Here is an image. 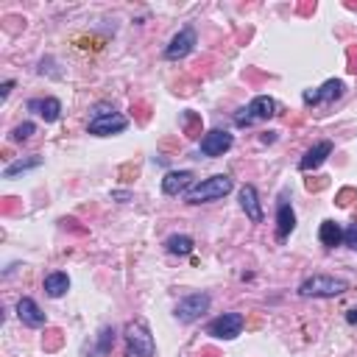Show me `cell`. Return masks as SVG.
Segmentation results:
<instances>
[{"label": "cell", "instance_id": "9c48e42d", "mask_svg": "<svg viewBox=\"0 0 357 357\" xmlns=\"http://www.w3.org/2000/svg\"><path fill=\"white\" fill-rule=\"evenodd\" d=\"M126 128H128V120L123 114H117V112L100 114V117H89V123H86V131L95 134V137H112V134H120Z\"/></svg>", "mask_w": 357, "mask_h": 357}, {"label": "cell", "instance_id": "603a6c76", "mask_svg": "<svg viewBox=\"0 0 357 357\" xmlns=\"http://www.w3.org/2000/svg\"><path fill=\"white\" fill-rule=\"evenodd\" d=\"M112 343H114V329H109V326H106V329L100 332V343H98V351H100V354H106Z\"/></svg>", "mask_w": 357, "mask_h": 357}, {"label": "cell", "instance_id": "7a4b0ae2", "mask_svg": "<svg viewBox=\"0 0 357 357\" xmlns=\"http://www.w3.org/2000/svg\"><path fill=\"white\" fill-rule=\"evenodd\" d=\"M231 190H234L231 176L218 173V176H209V178L192 184V187L184 192V198H187V204H209V201H220V198L229 195Z\"/></svg>", "mask_w": 357, "mask_h": 357}, {"label": "cell", "instance_id": "3957f363", "mask_svg": "<svg viewBox=\"0 0 357 357\" xmlns=\"http://www.w3.org/2000/svg\"><path fill=\"white\" fill-rule=\"evenodd\" d=\"M349 290V282L340 279V276H326V273H315V276H307L301 284H298V296L304 298H335V296H343Z\"/></svg>", "mask_w": 357, "mask_h": 357}, {"label": "cell", "instance_id": "e0dca14e", "mask_svg": "<svg viewBox=\"0 0 357 357\" xmlns=\"http://www.w3.org/2000/svg\"><path fill=\"white\" fill-rule=\"evenodd\" d=\"M42 287H45V293H47L50 298H61V296L70 290V276H67V273H61V271H53V273H47V276H45Z\"/></svg>", "mask_w": 357, "mask_h": 357}, {"label": "cell", "instance_id": "277c9868", "mask_svg": "<svg viewBox=\"0 0 357 357\" xmlns=\"http://www.w3.org/2000/svg\"><path fill=\"white\" fill-rule=\"evenodd\" d=\"M276 114V100L273 98H268V95H257L245 109H240L237 114H234V126H251V123H257V120H271Z\"/></svg>", "mask_w": 357, "mask_h": 357}, {"label": "cell", "instance_id": "cb8c5ba5", "mask_svg": "<svg viewBox=\"0 0 357 357\" xmlns=\"http://www.w3.org/2000/svg\"><path fill=\"white\" fill-rule=\"evenodd\" d=\"M11 89H14V81H3V86H0V98H8Z\"/></svg>", "mask_w": 357, "mask_h": 357}, {"label": "cell", "instance_id": "6da1fadb", "mask_svg": "<svg viewBox=\"0 0 357 357\" xmlns=\"http://www.w3.org/2000/svg\"><path fill=\"white\" fill-rule=\"evenodd\" d=\"M123 337H126V357H156V343L145 318L128 321Z\"/></svg>", "mask_w": 357, "mask_h": 357}, {"label": "cell", "instance_id": "9a60e30c", "mask_svg": "<svg viewBox=\"0 0 357 357\" xmlns=\"http://www.w3.org/2000/svg\"><path fill=\"white\" fill-rule=\"evenodd\" d=\"M17 315H20V321L25 324V326H45V312L39 310V304L31 298V296H22L20 301H17Z\"/></svg>", "mask_w": 357, "mask_h": 357}, {"label": "cell", "instance_id": "ba28073f", "mask_svg": "<svg viewBox=\"0 0 357 357\" xmlns=\"http://www.w3.org/2000/svg\"><path fill=\"white\" fill-rule=\"evenodd\" d=\"M340 95H343V81L340 78H329L318 89H304L301 100H304V106H318V103H332Z\"/></svg>", "mask_w": 357, "mask_h": 357}, {"label": "cell", "instance_id": "30bf717a", "mask_svg": "<svg viewBox=\"0 0 357 357\" xmlns=\"http://www.w3.org/2000/svg\"><path fill=\"white\" fill-rule=\"evenodd\" d=\"M231 145H234V137H231L229 131L212 128V131H206L204 139H201V153H204V156H223Z\"/></svg>", "mask_w": 357, "mask_h": 357}, {"label": "cell", "instance_id": "d6986e66", "mask_svg": "<svg viewBox=\"0 0 357 357\" xmlns=\"http://www.w3.org/2000/svg\"><path fill=\"white\" fill-rule=\"evenodd\" d=\"M192 237L190 234H170L167 240H165V248L170 251V254H178V257H187V254H192Z\"/></svg>", "mask_w": 357, "mask_h": 357}, {"label": "cell", "instance_id": "52a82bcc", "mask_svg": "<svg viewBox=\"0 0 357 357\" xmlns=\"http://www.w3.org/2000/svg\"><path fill=\"white\" fill-rule=\"evenodd\" d=\"M195 42H198L195 28H192V25H184V28H181L178 33H173V39L167 42V47H165V59L178 61V59L190 56V53H192V47H195Z\"/></svg>", "mask_w": 357, "mask_h": 357}, {"label": "cell", "instance_id": "ac0fdd59", "mask_svg": "<svg viewBox=\"0 0 357 357\" xmlns=\"http://www.w3.org/2000/svg\"><path fill=\"white\" fill-rule=\"evenodd\" d=\"M318 237H321V243H324L326 248H335V245L343 243V229H340V223H335V220H324L321 229H318Z\"/></svg>", "mask_w": 357, "mask_h": 357}, {"label": "cell", "instance_id": "8fae6325", "mask_svg": "<svg viewBox=\"0 0 357 357\" xmlns=\"http://www.w3.org/2000/svg\"><path fill=\"white\" fill-rule=\"evenodd\" d=\"M240 206H243V212H245V218L251 220V223H262V204H259V192H257V187L254 184H243L240 187Z\"/></svg>", "mask_w": 357, "mask_h": 357}, {"label": "cell", "instance_id": "d4e9b609", "mask_svg": "<svg viewBox=\"0 0 357 357\" xmlns=\"http://www.w3.org/2000/svg\"><path fill=\"white\" fill-rule=\"evenodd\" d=\"M346 321H349V324H357V307H354V310H349V312H346Z\"/></svg>", "mask_w": 357, "mask_h": 357}, {"label": "cell", "instance_id": "5b68a950", "mask_svg": "<svg viewBox=\"0 0 357 357\" xmlns=\"http://www.w3.org/2000/svg\"><path fill=\"white\" fill-rule=\"evenodd\" d=\"M209 304H212L209 293H190V296H184V298L176 304L173 315H176L178 324H192V321H198V318L209 310Z\"/></svg>", "mask_w": 357, "mask_h": 357}, {"label": "cell", "instance_id": "44dd1931", "mask_svg": "<svg viewBox=\"0 0 357 357\" xmlns=\"http://www.w3.org/2000/svg\"><path fill=\"white\" fill-rule=\"evenodd\" d=\"M33 131H36V126L31 120H25V123H20V126L11 128V142H25V139H31Z\"/></svg>", "mask_w": 357, "mask_h": 357}, {"label": "cell", "instance_id": "7c38bea8", "mask_svg": "<svg viewBox=\"0 0 357 357\" xmlns=\"http://www.w3.org/2000/svg\"><path fill=\"white\" fill-rule=\"evenodd\" d=\"M192 170H170L165 173L162 178V192L165 195H178V192H187L192 187Z\"/></svg>", "mask_w": 357, "mask_h": 357}, {"label": "cell", "instance_id": "5bb4252c", "mask_svg": "<svg viewBox=\"0 0 357 357\" xmlns=\"http://www.w3.org/2000/svg\"><path fill=\"white\" fill-rule=\"evenodd\" d=\"M296 229V212L293 206L287 204V198L282 195L279 204H276V237L279 240H287V234Z\"/></svg>", "mask_w": 357, "mask_h": 357}, {"label": "cell", "instance_id": "ffe728a7", "mask_svg": "<svg viewBox=\"0 0 357 357\" xmlns=\"http://www.w3.org/2000/svg\"><path fill=\"white\" fill-rule=\"evenodd\" d=\"M42 165V156H28V159H14L6 170H3V178H14V176H20V173H25V170H33V167H39Z\"/></svg>", "mask_w": 357, "mask_h": 357}, {"label": "cell", "instance_id": "8992f818", "mask_svg": "<svg viewBox=\"0 0 357 357\" xmlns=\"http://www.w3.org/2000/svg\"><path fill=\"white\" fill-rule=\"evenodd\" d=\"M243 324H245L243 312H223L206 324V335L220 337V340H234L243 332Z\"/></svg>", "mask_w": 357, "mask_h": 357}, {"label": "cell", "instance_id": "4fadbf2b", "mask_svg": "<svg viewBox=\"0 0 357 357\" xmlns=\"http://www.w3.org/2000/svg\"><path fill=\"white\" fill-rule=\"evenodd\" d=\"M329 153H332V142H329V139L315 142V145L298 159V170H315V167H321V165L326 162Z\"/></svg>", "mask_w": 357, "mask_h": 357}, {"label": "cell", "instance_id": "2e32d148", "mask_svg": "<svg viewBox=\"0 0 357 357\" xmlns=\"http://www.w3.org/2000/svg\"><path fill=\"white\" fill-rule=\"evenodd\" d=\"M28 112H36L45 123H53L61 114V103L56 98H31L28 100Z\"/></svg>", "mask_w": 357, "mask_h": 357}, {"label": "cell", "instance_id": "7402d4cb", "mask_svg": "<svg viewBox=\"0 0 357 357\" xmlns=\"http://www.w3.org/2000/svg\"><path fill=\"white\" fill-rule=\"evenodd\" d=\"M343 243H346L351 251H357V223H349V226L343 229Z\"/></svg>", "mask_w": 357, "mask_h": 357}]
</instances>
